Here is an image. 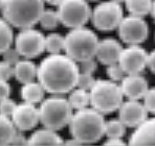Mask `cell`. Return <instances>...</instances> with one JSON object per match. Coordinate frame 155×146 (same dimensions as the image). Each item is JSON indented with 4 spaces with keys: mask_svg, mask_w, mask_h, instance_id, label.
<instances>
[{
    "mask_svg": "<svg viewBox=\"0 0 155 146\" xmlns=\"http://www.w3.org/2000/svg\"><path fill=\"white\" fill-rule=\"evenodd\" d=\"M79 68L67 54H49L38 66V81L46 92L54 95L69 93L77 87Z\"/></svg>",
    "mask_w": 155,
    "mask_h": 146,
    "instance_id": "obj_1",
    "label": "cell"
},
{
    "mask_svg": "<svg viewBox=\"0 0 155 146\" xmlns=\"http://www.w3.org/2000/svg\"><path fill=\"white\" fill-rule=\"evenodd\" d=\"M105 122L103 114L92 106H87L77 110L68 126L71 137L78 142L81 144H92L105 136Z\"/></svg>",
    "mask_w": 155,
    "mask_h": 146,
    "instance_id": "obj_2",
    "label": "cell"
},
{
    "mask_svg": "<svg viewBox=\"0 0 155 146\" xmlns=\"http://www.w3.org/2000/svg\"><path fill=\"white\" fill-rule=\"evenodd\" d=\"M44 0H2V17L12 26L24 29L39 22L44 8Z\"/></svg>",
    "mask_w": 155,
    "mask_h": 146,
    "instance_id": "obj_3",
    "label": "cell"
},
{
    "mask_svg": "<svg viewBox=\"0 0 155 146\" xmlns=\"http://www.w3.org/2000/svg\"><path fill=\"white\" fill-rule=\"evenodd\" d=\"M90 106L103 115L117 111L124 102L120 85L111 79H97L89 90Z\"/></svg>",
    "mask_w": 155,
    "mask_h": 146,
    "instance_id": "obj_4",
    "label": "cell"
},
{
    "mask_svg": "<svg viewBox=\"0 0 155 146\" xmlns=\"http://www.w3.org/2000/svg\"><path fill=\"white\" fill-rule=\"evenodd\" d=\"M99 38L93 30L86 27L72 28L65 36L64 51L76 62L95 58Z\"/></svg>",
    "mask_w": 155,
    "mask_h": 146,
    "instance_id": "obj_5",
    "label": "cell"
},
{
    "mask_svg": "<svg viewBox=\"0 0 155 146\" xmlns=\"http://www.w3.org/2000/svg\"><path fill=\"white\" fill-rule=\"evenodd\" d=\"M40 122L46 129L59 131L69 124L74 115L67 98L60 95H54L46 99H43L39 106Z\"/></svg>",
    "mask_w": 155,
    "mask_h": 146,
    "instance_id": "obj_6",
    "label": "cell"
},
{
    "mask_svg": "<svg viewBox=\"0 0 155 146\" xmlns=\"http://www.w3.org/2000/svg\"><path fill=\"white\" fill-rule=\"evenodd\" d=\"M88 0H63L58 5L60 22L68 28L84 26L91 17V8Z\"/></svg>",
    "mask_w": 155,
    "mask_h": 146,
    "instance_id": "obj_7",
    "label": "cell"
},
{
    "mask_svg": "<svg viewBox=\"0 0 155 146\" xmlns=\"http://www.w3.org/2000/svg\"><path fill=\"white\" fill-rule=\"evenodd\" d=\"M123 18L124 11L122 5L109 0L101 2L93 8L90 20L97 30L110 31L117 28Z\"/></svg>",
    "mask_w": 155,
    "mask_h": 146,
    "instance_id": "obj_8",
    "label": "cell"
},
{
    "mask_svg": "<svg viewBox=\"0 0 155 146\" xmlns=\"http://www.w3.org/2000/svg\"><path fill=\"white\" fill-rule=\"evenodd\" d=\"M15 48L25 59L37 58L45 50V36L31 27L21 29L15 39Z\"/></svg>",
    "mask_w": 155,
    "mask_h": 146,
    "instance_id": "obj_9",
    "label": "cell"
},
{
    "mask_svg": "<svg viewBox=\"0 0 155 146\" xmlns=\"http://www.w3.org/2000/svg\"><path fill=\"white\" fill-rule=\"evenodd\" d=\"M118 36L128 45H140L149 35V26L143 17L129 15L124 17L117 26Z\"/></svg>",
    "mask_w": 155,
    "mask_h": 146,
    "instance_id": "obj_10",
    "label": "cell"
},
{
    "mask_svg": "<svg viewBox=\"0 0 155 146\" xmlns=\"http://www.w3.org/2000/svg\"><path fill=\"white\" fill-rule=\"evenodd\" d=\"M148 52L140 45H129L123 48L118 64L122 66L126 75L140 74L147 67Z\"/></svg>",
    "mask_w": 155,
    "mask_h": 146,
    "instance_id": "obj_11",
    "label": "cell"
},
{
    "mask_svg": "<svg viewBox=\"0 0 155 146\" xmlns=\"http://www.w3.org/2000/svg\"><path fill=\"white\" fill-rule=\"evenodd\" d=\"M11 119L18 131H31L40 122L39 108H36L33 103L23 101L22 103L17 104Z\"/></svg>",
    "mask_w": 155,
    "mask_h": 146,
    "instance_id": "obj_12",
    "label": "cell"
},
{
    "mask_svg": "<svg viewBox=\"0 0 155 146\" xmlns=\"http://www.w3.org/2000/svg\"><path fill=\"white\" fill-rule=\"evenodd\" d=\"M118 118L127 127H137L148 118L147 109L143 103H140L138 100L129 99L124 101L120 106Z\"/></svg>",
    "mask_w": 155,
    "mask_h": 146,
    "instance_id": "obj_13",
    "label": "cell"
},
{
    "mask_svg": "<svg viewBox=\"0 0 155 146\" xmlns=\"http://www.w3.org/2000/svg\"><path fill=\"white\" fill-rule=\"evenodd\" d=\"M120 88L124 96L128 99H143L149 90L147 79L140 74H128L120 81Z\"/></svg>",
    "mask_w": 155,
    "mask_h": 146,
    "instance_id": "obj_14",
    "label": "cell"
},
{
    "mask_svg": "<svg viewBox=\"0 0 155 146\" xmlns=\"http://www.w3.org/2000/svg\"><path fill=\"white\" fill-rule=\"evenodd\" d=\"M122 51L123 47L117 40L112 38H106L99 42L95 58L101 64L109 66L111 64L118 63Z\"/></svg>",
    "mask_w": 155,
    "mask_h": 146,
    "instance_id": "obj_15",
    "label": "cell"
},
{
    "mask_svg": "<svg viewBox=\"0 0 155 146\" xmlns=\"http://www.w3.org/2000/svg\"><path fill=\"white\" fill-rule=\"evenodd\" d=\"M130 145H155V117L146 119L129 138Z\"/></svg>",
    "mask_w": 155,
    "mask_h": 146,
    "instance_id": "obj_16",
    "label": "cell"
},
{
    "mask_svg": "<svg viewBox=\"0 0 155 146\" xmlns=\"http://www.w3.org/2000/svg\"><path fill=\"white\" fill-rule=\"evenodd\" d=\"M64 144L62 138L59 136L57 131L51 129H38L34 132L27 139V145H38V146H54Z\"/></svg>",
    "mask_w": 155,
    "mask_h": 146,
    "instance_id": "obj_17",
    "label": "cell"
},
{
    "mask_svg": "<svg viewBox=\"0 0 155 146\" xmlns=\"http://www.w3.org/2000/svg\"><path fill=\"white\" fill-rule=\"evenodd\" d=\"M37 74L38 66H36L29 59L19 60L14 65V77L21 84L35 81Z\"/></svg>",
    "mask_w": 155,
    "mask_h": 146,
    "instance_id": "obj_18",
    "label": "cell"
},
{
    "mask_svg": "<svg viewBox=\"0 0 155 146\" xmlns=\"http://www.w3.org/2000/svg\"><path fill=\"white\" fill-rule=\"evenodd\" d=\"M46 91L42 87L40 83L36 81H29V83L23 84L21 88V97L23 101L28 103L37 104L44 99V94Z\"/></svg>",
    "mask_w": 155,
    "mask_h": 146,
    "instance_id": "obj_19",
    "label": "cell"
},
{
    "mask_svg": "<svg viewBox=\"0 0 155 146\" xmlns=\"http://www.w3.org/2000/svg\"><path fill=\"white\" fill-rule=\"evenodd\" d=\"M124 3L130 15L145 17L151 13L153 0H125Z\"/></svg>",
    "mask_w": 155,
    "mask_h": 146,
    "instance_id": "obj_20",
    "label": "cell"
},
{
    "mask_svg": "<svg viewBox=\"0 0 155 146\" xmlns=\"http://www.w3.org/2000/svg\"><path fill=\"white\" fill-rule=\"evenodd\" d=\"M70 94L68 96V101L74 110H81L87 108L90 104V95L89 91L83 90L80 88H74V90L70 91Z\"/></svg>",
    "mask_w": 155,
    "mask_h": 146,
    "instance_id": "obj_21",
    "label": "cell"
},
{
    "mask_svg": "<svg viewBox=\"0 0 155 146\" xmlns=\"http://www.w3.org/2000/svg\"><path fill=\"white\" fill-rule=\"evenodd\" d=\"M16 131L12 119L0 114V145H10Z\"/></svg>",
    "mask_w": 155,
    "mask_h": 146,
    "instance_id": "obj_22",
    "label": "cell"
},
{
    "mask_svg": "<svg viewBox=\"0 0 155 146\" xmlns=\"http://www.w3.org/2000/svg\"><path fill=\"white\" fill-rule=\"evenodd\" d=\"M14 41V33L12 25L3 17L0 18V54L12 46Z\"/></svg>",
    "mask_w": 155,
    "mask_h": 146,
    "instance_id": "obj_23",
    "label": "cell"
},
{
    "mask_svg": "<svg viewBox=\"0 0 155 146\" xmlns=\"http://www.w3.org/2000/svg\"><path fill=\"white\" fill-rule=\"evenodd\" d=\"M65 36L58 33H51L45 36V50L49 54H58L64 51Z\"/></svg>",
    "mask_w": 155,
    "mask_h": 146,
    "instance_id": "obj_24",
    "label": "cell"
},
{
    "mask_svg": "<svg viewBox=\"0 0 155 146\" xmlns=\"http://www.w3.org/2000/svg\"><path fill=\"white\" fill-rule=\"evenodd\" d=\"M126 125L120 118L105 122V136L108 139H122L126 134Z\"/></svg>",
    "mask_w": 155,
    "mask_h": 146,
    "instance_id": "obj_25",
    "label": "cell"
},
{
    "mask_svg": "<svg viewBox=\"0 0 155 146\" xmlns=\"http://www.w3.org/2000/svg\"><path fill=\"white\" fill-rule=\"evenodd\" d=\"M39 23L42 28L46 30H52L57 28L58 25L61 23L58 12L54 10H44L39 19Z\"/></svg>",
    "mask_w": 155,
    "mask_h": 146,
    "instance_id": "obj_26",
    "label": "cell"
},
{
    "mask_svg": "<svg viewBox=\"0 0 155 146\" xmlns=\"http://www.w3.org/2000/svg\"><path fill=\"white\" fill-rule=\"evenodd\" d=\"M107 75L109 79L117 83V81H122V79L126 76V73L120 64L115 63L107 66Z\"/></svg>",
    "mask_w": 155,
    "mask_h": 146,
    "instance_id": "obj_27",
    "label": "cell"
},
{
    "mask_svg": "<svg viewBox=\"0 0 155 146\" xmlns=\"http://www.w3.org/2000/svg\"><path fill=\"white\" fill-rule=\"evenodd\" d=\"M95 81L93 74H88V73H79L77 81V88L83 89V90L89 91L92 86L94 85Z\"/></svg>",
    "mask_w": 155,
    "mask_h": 146,
    "instance_id": "obj_28",
    "label": "cell"
},
{
    "mask_svg": "<svg viewBox=\"0 0 155 146\" xmlns=\"http://www.w3.org/2000/svg\"><path fill=\"white\" fill-rule=\"evenodd\" d=\"M77 64H78V68H79L80 73L93 74L97 69V62L94 60V58L77 62Z\"/></svg>",
    "mask_w": 155,
    "mask_h": 146,
    "instance_id": "obj_29",
    "label": "cell"
},
{
    "mask_svg": "<svg viewBox=\"0 0 155 146\" xmlns=\"http://www.w3.org/2000/svg\"><path fill=\"white\" fill-rule=\"evenodd\" d=\"M16 106V102L13 99H11L10 97H6L4 99L0 100V114L6 117H12L14 111H15Z\"/></svg>",
    "mask_w": 155,
    "mask_h": 146,
    "instance_id": "obj_30",
    "label": "cell"
},
{
    "mask_svg": "<svg viewBox=\"0 0 155 146\" xmlns=\"http://www.w3.org/2000/svg\"><path fill=\"white\" fill-rule=\"evenodd\" d=\"M143 106L149 113L155 114V88H149L143 96Z\"/></svg>",
    "mask_w": 155,
    "mask_h": 146,
    "instance_id": "obj_31",
    "label": "cell"
},
{
    "mask_svg": "<svg viewBox=\"0 0 155 146\" xmlns=\"http://www.w3.org/2000/svg\"><path fill=\"white\" fill-rule=\"evenodd\" d=\"M13 76H14V66L4 61L0 62V79L8 81Z\"/></svg>",
    "mask_w": 155,
    "mask_h": 146,
    "instance_id": "obj_32",
    "label": "cell"
},
{
    "mask_svg": "<svg viewBox=\"0 0 155 146\" xmlns=\"http://www.w3.org/2000/svg\"><path fill=\"white\" fill-rule=\"evenodd\" d=\"M2 56H3V61L6 62V63L11 64V65H15L18 61L20 60V54L18 53V51L16 50V48H8L6 49L5 51L2 53Z\"/></svg>",
    "mask_w": 155,
    "mask_h": 146,
    "instance_id": "obj_33",
    "label": "cell"
},
{
    "mask_svg": "<svg viewBox=\"0 0 155 146\" xmlns=\"http://www.w3.org/2000/svg\"><path fill=\"white\" fill-rule=\"evenodd\" d=\"M27 144V139L25 138L21 131H16L15 135H14L12 141H11L10 145H25Z\"/></svg>",
    "mask_w": 155,
    "mask_h": 146,
    "instance_id": "obj_34",
    "label": "cell"
},
{
    "mask_svg": "<svg viewBox=\"0 0 155 146\" xmlns=\"http://www.w3.org/2000/svg\"><path fill=\"white\" fill-rule=\"evenodd\" d=\"M11 94V86L6 81L0 79V100L6 97H10Z\"/></svg>",
    "mask_w": 155,
    "mask_h": 146,
    "instance_id": "obj_35",
    "label": "cell"
},
{
    "mask_svg": "<svg viewBox=\"0 0 155 146\" xmlns=\"http://www.w3.org/2000/svg\"><path fill=\"white\" fill-rule=\"evenodd\" d=\"M147 67L150 69L153 74H155V49L152 50L150 53H148V61H147Z\"/></svg>",
    "mask_w": 155,
    "mask_h": 146,
    "instance_id": "obj_36",
    "label": "cell"
},
{
    "mask_svg": "<svg viewBox=\"0 0 155 146\" xmlns=\"http://www.w3.org/2000/svg\"><path fill=\"white\" fill-rule=\"evenodd\" d=\"M105 145H125V142L122 139H107L104 143Z\"/></svg>",
    "mask_w": 155,
    "mask_h": 146,
    "instance_id": "obj_37",
    "label": "cell"
},
{
    "mask_svg": "<svg viewBox=\"0 0 155 146\" xmlns=\"http://www.w3.org/2000/svg\"><path fill=\"white\" fill-rule=\"evenodd\" d=\"M63 0H44V2L51 4V5H59Z\"/></svg>",
    "mask_w": 155,
    "mask_h": 146,
    "instance_id": "obj_38",
    "label": "cell"
},
{
    "mask_svg": "<svg viewBox=\"0 0 155 146\" xmlns=\"http://www.w3.org/2000/svg\"><path fill=\"white\" fill-rule=\"evenodd\" d=\"M152 15V17L155 19V0H153V3H152V8H151V13H150Z\"/></svg>",
    "mask_w": 155,
    "mask_h": 146,
    "instance_id": "obj_39",
    "label": "cell"
},
{
    "mask_svg": "<svg viewBox=\"0 0 155 146\" xmlns=\"http://www.w3.org/2000/svg\"><path fill=\"white\" fill-rule=\"evenodd\" d=\"M111 1L115 2V3H118V4H122L123 2H125V0H111Z\"/></svg>",
    "mask_w": 155,
    "mask_h": 146,
    "instance_id": "obj_40",
    "label": "cell"
},
{
    "mask_svg": "<svg viewBox=\"0 0 155 146\" xmlns=\"http://www.w3.org/2000/svg\"><path fill=\"white\" fill-rule=\"evenodd\" d=\"M1 3H2V0H0V8H1Z\"/></svg>",
    "mask_w": 155,
    "mask_h": 146,
    "instance_id": "obj_41",
    "label": "cell"
},
{
    "mask_svg": "<svg viewBox=\"0 0 155 146\" xmlns=\"http://www.w3.org/2000/svg\"><path fill=\"white\" fill-rule=\"evenodd\" d=\"M90 1H97V0H90Z\"/></svg>",
    "mask_w": 155,
    "mask_h": 146,
    "instance_id": "obj_42",
    "label": "cell"
}]
</instances>
